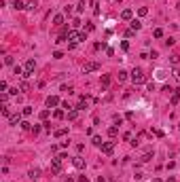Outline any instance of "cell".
Listing matches in <instances>:
<instances>
[{"label": "cell", "mask_w": 180, "mask_h": 182, "mask_svg": "<svg viewBox=\"0 0 180 182\" xmlns=\"http://www.w3.org/2000/svg\"><path fill=\"white\" fill-rule=\"evenodd\" d=\"M78 182H89V178L87 176H78Z\"/></svg>", "instance_id": "f6af8a7d"}, {"label": "cell", "mask_w": 180, "mask_h": 182, "mask_svg": "<svg viewBox=\"0 0 180 182\" xmlns=\"http://www.w3.org/2000/svg\"><path fill=\"white\" fill-rule=\"evenodd\" d=\"M36 6H38V4H36V2H30L28 6H25V8H30V11H36Z\"/></svg>", "instance_id": "8d00e7d4"}, {"label": "cell", "mask_w": 180, "mask_h": 182, "mask_svg": "<svg viewBox=\"0 0 180 182\" xmlns=\"http://www.w3.org/2000/svg\"><path fill=\"white\" fill-rule=\"evenodd\" d=\"M100 80H102V87H108V85H110V76H106V74H104Z\"/></svg>", "instance_id": "7402d4cb"}, {"label": "cell", "mask_w": 180, "mask_h": 182, "mask_svg": "<svg viewBox=\"0 0 180 182\" xmlns=\"http://www.w3.org/2000/svg\"><path fill=\"white\" fill-rule=\"evenodd\" d=\"M2 114H4V116H11V108H8L6 104L2 106Z\"/></svg>", "instance_id": "f1b7e54d"}, {"label": "cell", "mask_w": 180, "mask_h": 182, "mask_svg": "<svg viewBox=\"0 0 180 182\" xmlns=\"http://www.w3.org/2000/svg\"><path fill=\"white\" fill-rule=\"evenodd\" d=\"M28 89H30V85H28V83H25V80H23V83L19 85V91H23V93H25V91H28Z\"/></svg>", "instance_id": "f546056e"}, {"label": "cell", "mask_w": 180, "mask_h": 182, "mask_svg": "<svg viewBox=\"0 0 180 182\" xmlns=\"http://www.w3.org/2000/svg\"><path fill=\"white\" fill-rule=\"evenodd\" d=\"M174 42H176L174 38H167V40H165V47H172V44H174Z\"/></svg>", "instance_id": "60d3db41"}, {"label": "cell", "mask_w": 180, "mask_h": 182, "mask_svg": "<svg viewBox=\"0 0 180 182\" xmlns=\"http://www.w3.org/2000/svg\"><path fill=\"white\" fill-rule=\"evenodd\" d=\"M76 11L80 13V11H85V0H80V2H78V6H76Z\"/></svg>", "instance_id": "1f68e13d"}, {"label": "cell", "mask_w": 180, "mask_h": 182, "mask_svg": "<svg viewBox=\"0 0 180 182\" xmlns=\"http://www.w3.org/2000/svg\"><path fill=\"white\" fill-rule=\"evenodd\" d=\"M169 102H172V104H178V102H180V91H178V89L172 91V97H169Z\"/></svg>", "instance_id": "8fae6325"}, {"label": "cell", "mask_w": 180, "mask_h": 182, "mask_svg": "<svg viewBox=\"0 0 180 182\" xmlns=\"http://www.w3.org/2000/svg\"><path fill=\"white\" fill-rule=\"evenodd\" d=\"M38 176H40V169H30V178L32 180H36Z\"/></svg>", "instance_id": "44dd1931"}, {"label": "cell", "mask_w": 180, "mask_h": 182, "mask_svg": "<svg viewBox=\"0 0 180 182\" xmlns=\"http://www.w3.org/2000/svg\"><path fill=\"white\" fill-rule=\"evenodd\" d=\"M47 106H49V108L59 106V97H57V95H49V97H47Z\"/></svg>", "instance_id": "30bf717a"}, {"label": "cell", "mask_w": 180, "mask_h": 182, "mask_svg": "<svg viewBox=\"0 0 180 182\" xmlns=\"http://www.w3.org/2000/svg\"><path fill=\"white\" fill-rule=\"evenodd\" d=\"M178 127H180V125H178Z\"/></svg>", "instance_id": "bcb514c9"}, {"label": "cell", "mask_w": 180, "mask_h": 182, "mask_svg": "<svg viewBox=\"0 0 180 182\" xmlns=\"http://www.w3.org/2000/svg\"><path fill=\"white\" fill-rule=\"evenodd\" d=\"M140 28H142V21H140V19H131V30L138 32Z\"/></svg>", "instance_id": "4fadbf2b"}, {"label": "cell", "mask_w": 180, "mask_h": 182, "mask_svg": "<svg viewBox=\"0 0 180 182\" xmlns=\"http://www.w3.org/2000/svg\"><path fill=\"white\" fill-rule=\"evenodd\" d=\"M157 78H165V72L163 70H157Z\"/></svg>", "instance_id": "74e56055"}, {"label": "cell", "mask_w": 180, "mask_h": 182, "mask_svg": "<svg viewBox=\"0 0 180 182\" xmlns=\"http://www.w3.org/2000/svg\"><path fill=\"white\" fill-rule=\"evenodd\" d=\"M116 133H119V127H116V125H112V127H108V135H110V138H114Z\"/></svg>", "instance_id": "9a60e30c"}, {"label": "cell", "mask_w": 180, "mask_h": 182, "mask_svg": "<svg viewBox=\"0 0 180 182\" xmlns=\"http://www.w3.org/2000/svg\"><path fill=\"white\" fill-rule=\"evenodd\" d=\"M131 80L136 85H142L144 80H146V76H144V72L140 70V68H133V72H131Z\"/></svg>", "instance_id": "7a4b0ae2"}, {"label": "cell", "mask_w": 180, "mask_h": 182, "mask_svg": "<svg viewBox=\"0 0 180 182\" xmlns=\"http://www.w3.org/2000/svg\"><path fill=\"white\" fill-rule=\"evenodd\" d=\"M150 159H152V152H144V157H142L140 161H142V163H146V161H150Z\"/></svg>", "instance_id": "cb8c5ba5"}, {"label": "cell", "mask_w": 180, "mask_h": 182, "mask_svg": "<svg viewBox=\"0 0 180 182\" xmlns=\"http://www.w3.org/2000/svg\"><path fill=\"white\" fill-rule=\"evenodd\" d=\"M13 8L15 11H21V8H25V4L21 2V0H13Z\"/></svg>", "instance_id": "5bb4252c"}, {"label": "cell", "mask_w": 180, "mask_h": 182, "mask_svg": "<svg viewBox=\"0 0 180 182\" xmlns=\"http://www.w3.org/2000/svg\"><path fill=\"white\" fill-rule=\"evenodd\" d=\"M21 114H23V116H30V114H32V108H30V106H25L23 110H21Z\"/></svg>", "instance_id": "83f0119b"}, {"label": "cell", "mask_w": 180, "mask_h": 182, "mask_svg": "<svg viewBox=\"0 0 180 182\" xmlns=\"http://www.w3.org/2000/svg\"><path fill=\"white\" fill-rule=\"evenodd\" d=\"M34 68H36L34 59H28V61H25V66H23V78L32 76V74H34Z\"/></svg>", "instance_id": "3957f363"}, {"label": "cell", "mask_w": 180, "mask_h": 182, "mask_svg": "<svg viewBox=\"0 0 180 182\" xmlns=\"http://www.w3.org/2000/svg\"><path fill=\"white\" fill-rule=\"evenodd\" d=\"M66 133H68V129H57V131H55V138H64Z\"/></svg>", "instance_id": "484cf974"}, {"label": "cell", "mask_w": 180, "mask_h": 182, "mask_svg": "<svg viewBox=\"0 0 180 182\" xmlns=\"http://www.w3.org/2000/svg\"><path fill=\"white\" fill-rule=\"evenodd\" d=\"M178 61H180V55L176 53V55H172V63H178Z\"/></svg>", "instance_id": "ab89813d"}, {"label": "cell", "mask_w": 180, "mask_h": 182, "mask_svg": "<svg viewBox=\"0 0 180 182\" xmlns=\"http://www.w3.org/2000/svg\"><path fill=\"white\" fill-rule=\"evenodd\" d=\"M61 161H64V159H59V157L51 159V171H53V174H59V171H61Z\"/></svg>", "instance_id": "5b68a950"}, {"label": "cell", "mask_w": 180, "mask_h": 182, "mask_svg": "<svg viewBox=\"0 0 180 182\" xmlns=\"http://www.w3.org/2000/svg\"><path fill=\"white\" fill-rule=\"evenodd\" d=\"M13 74H15V76H23V68H21V66H15V68H13Z\"/></svg>", "instance_id": "ac0fdd59"}, {"label": "cell", "mask_w": 180, "mask_h": 182, "mask_svg": "<svg viewBox=\"0 0 180 182\" xmlns=\"http://www.w3.org/2000/svg\"><path fill=\"white\" fill-rule=\"evenodd\" d=\"M0 91H2V93H6V83H4V80L0 83Z\"/></svg>", "instance_id": "b9f144b4"}, {"label": "cell", "mask_w": 180, "mask_h": 182, "mask_svg": "<svg viewBox=\"0 0 180 182\" xmlns=\"http://www.w3.org/2000/svg\"><path fill=\"white\" fill-rule=\"evenodd\" d=\"M152 36H155V38H161V36H163V30H161V28L152 30Z\"/></svg>", "instance_id": "d4e9b609"}, {"label": "cell", "mask_w": 180, "mask_h": 182, "mask_svg": "<svg viewBox=\"0 0 180 182\" xmlns=\"http://www.w3.org/2000/svg\"><path fill=\"white\" fill-rule=\"evenodd\" d=\"M116 78H119V83H123V80H127V72H125V70H119V74H116Z\"/></svg>", "instance_id": "e0dca14e"}, {"label": "cell", "mask_w": 180, "mask_h": 182, "mask_svg": "<svg viewBox=\"0 0 180 182\" xmlns=\"http://www.w3.org/2000/svg\"><path fill=\"white\" fill-rule=\"evenodd\" d=\"M61 91H66V93H72V87H68V85H64V87H61Z\"/></svg>", "instance_id": "7bdbcfd3"}, {"label": "cell", "mask_w": 180, "mask_h": 182, "mask_svg": "<svg viewBox=\"0 0 180 182\" xmlns=\"http://www.w3.org/2000/svg\"><path fill=\"white\" fill-rule=\"evenodd\" d=\"M146 13H148V8H146V6H140V8H138V15H140V17H144Z\"/></svg>", "instance_id": "4316f807"}, {"label": "cell", "mask_w": 180, "mask_h": 182, "mask_svg": "<svg viewBox=\"0 0 180 182\" xmlns=\"http://www.w3.org/2000/svg\"><path fill=\"white\" fill-rule=\"evenodd\" d=\"M8 123H11V125H21L23 121H21V114L19 112H17V114H11V116H8Z\"/></svg>", "instance_id": "ba28073f"}, {"label": "cell", "mask_w": 180, "mask_h": 182, "mask_svg": "<svg viewBox=\"0 0 180 182\" xmlns=\"http://www.w3.org/2000/svg\"><path fill=\"white\" fill-rule=\"evenodd\" d=\"M102 152L104 154H112L114 152V142H104L102 144Z\"/></svg>", "instance_id": "8992f818"}, {"label": "cell", "mask_w": 180, "mask_h": 182, "mask_svg": "<svg viewBox=\"0 0 180 182\" xmlns=\"http://www.w3.org/2000/svg\"><path fill=\"white\" fill-rule=\"evenodd\" d=\"M91 142L95 144V146H100V148H102V144H104V142H102V138H100V135H93V140H91Z\"/></svg>", "instance_id": "ffe728a7"}, {"label": "cell", "mask_w": 180, "mask_h": 182, "mask_svg": "<svg viewBox=\"0 0 180 182\" xmlns=\"http://www.w3.org/2000/svg\"><path fill=\"white\" fill-rule=\"evenodd\" d=\"M0 99H2V104H6V99H8V93H2V95H0Z\"/></svg>", "instance_id": "ee69618b"}, {"label": "cell", "mask_w": 180, "mask_h": 182, "mask_svg": "<svg viewBox=\"0 0 180 182\" xmlns=\"http://www.w3.org/2000/svg\"><path fill=\"white\" fill-rule=\"evenodd\" d=\"M95 70H100V63H97V61H87L85 66H83V72H85V74H89V72H95Z\"/></svg>", "instance_id": "277c9868"}, {"label": "cell", "mask_w": 180, "mask_h": 182, "mask_svg": "<svg viewBox=\"0 0 180 182\" xmlns=\"http://www.w3.org/2000/svg\"><path fill=\"white\" fill-rule=\"evenodd\" d=\"M80 110H76V108H72V110L68 112V121H76V116H78Z\"/></svg>", "instance_id": "7c38bea8"}, {"label": "cell", "mask_w": 180, "mask_h": 182, "mask_svg": "<svg viewBox=\"0 0 180 182\" xmlns=\"http://www.w3.org/2000/svg\"><path fill=\"white\" fill-rule=\"evenodd\" d=\"M53 57H55V59H61V57H64V53H61V51H55V53H53Z\"/></svg>", "instance_id": "836d02e7"}, {"label": "cell", "mask_w": 180, "mask_h": 182, "mask_svg": "<svg viewBox=\"0 0 180 182\" xmlns=\"http://www.w3.org/2000/svg\"><path fill=\"white\" fill-rule=\"evenodd\" d=\"M4 63H6V66H13V57L6 55V57H4Z\"/></svg>", "instance_id": "d6a6232c"}, {"label": "cell", "mask_w": 180, "mask_h": 182, "mask_svg": "<svg viewBox=\"0 0 180 182\" xmlns=\"http://www.w3.org/2000/svg\"><path fill=\"white\" fill-rule=\"evenodd\" d=\"M91 6H93V15H100V8H97V0H91Z\"/></svg>", "instance_id": "603a6c76"}, {"label": "cell", "mask_w": 180, "mask_h": 182, "mask_svg": "<svg viewBox=\"0 0 180 182\" xmlns=\"http://www.w3.org/2000/svg\"><path fill=\"white\" fill-rule=\"evenodd\" d=\"M47 116H49V110H40V119H42V121L47 119Z\"/></svg>", "instance_id": "d590c367"}, {"label": "cell", "mask_w": 180, "mask_h": 182, "mask_svg": "<svg viewBox=\"0 0 180 182\" xmlns=\"http://www.w3.org/2000/svg\"><path fill=\"white\" fill-rule=\"evenodd\" d=\"M68 40H70V44H72V47H76L78 42L87 40V32H74V30H72V32L68 34Z\"/></svg>", "instance_id": "6da1fadb"}, {"label": "cell", "mask_w": 180, "mask_h": 182, "mask_svg": "<svg viewBox=\"0 0 180 182\" xmlns=\"http://www.w3.org/2000/svg\"><path fill=\"white\" fill-rule=\"evenodd\" d=\"M72 165H74L76 169H83L85 167V159L83 157H74V159H72Z\"/></svg>", "instance_id": "9c48e42d"}, {"label": "cell", "mask_w": 180, "mask_h": 182, "mask_svg": "<svg viewBox=\"0 0 180 182\" xmlns=\"http://www.w3.org/2000/svg\"><path fill=\"white\" fill-rule=\"evenodd\" d=\"M21 127H23V129H32V125H30L28 121H23V123H21Z\"/></svg>", "instance_id": "f35d334b"}, {"label": "cell", "mask_w": 180, "mask_h": 182, "mask_svg": "<svg viewBox=\"0 0 180 182\" xmlns=\"http://www.w3.org/2000/svg\"><path fill=\"white\" fill-rule=\"evenodd\" d=\"M85 108H87V99H85V97H80V104L76 106V110H85Z\"/></svg>", "instance_id": "d6986e66"}, {"label": "cell", "mask_w": 180, "mask_h": 182, "mask_svg": "<svg viewBox=\"0 0 180 182\" xmlns=\"http://www.w3.org/2000/svg\"><path fill=\"white\" fill-rule=\"evenodd\" d=\"M121 49H123V51H127V49H129V42H127V40H123V42H121Z\"/></svg>", "instance_id": "e575fe53"}, {"label": "cell", "mask_w": 180, "mask_h": 182, "mask_svg": "<svg viewBox=\"0 0 180 182\" xmlns=\"http://www.w3.org/2000/svg\"><path fill=\"white\" fill-rule=\"evenodd\" d=\"M53 116H55V119H64V110H55Z\"/></svg>", "instance_id": "4dcf8cb0"}, {"label": "cell", "mask_w": 180, "mask_h": 182, "mask_svg": "<svg viewBox=\"0 0 180 182\" xmlns=\"http://www.w3.org/2000/svg\"><path fill=\"white\" fill-rule=\"evenodd\" d=\"M64 23V15H55L53 17V25H61Z\"/></svg>", "instance_id": "2e32d148"}, {"label": "cell", "mask_w": 180, "mask_h": 182, "mask_svg": "<svg viewBox=\"0 0 180 182\" xmlns=\"http://www.w3.org/2000/svg\"><path fill=\"white\" fill-rule=\"evenodd\" d=\"M121 19H125V21H131V19H133L131 8H123V11H121Z\"/></svg>", "instance_id": "52a82bcc"}]
</instances>
